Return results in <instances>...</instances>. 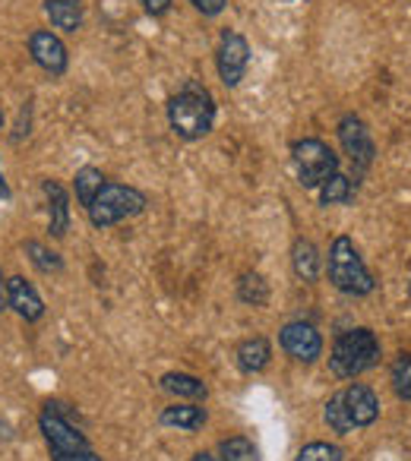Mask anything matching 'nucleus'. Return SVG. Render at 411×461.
Returning <instances> with one entry per match:
<instances>
[{
    "mask_svg": "<svg viewBox=\"0 0 411 461\" xmlns=\"http://www.w3.org/2000/svg\"><path fill=\"white\" fill-rule=\"evenodd\" d=\"M165 114H168V127H171V133L178 136V140L193 142V140H203V136L213 133L219 108H215L213 92L206 89L203 83L187 79V83L180 86L171 98H168Z\"/></svg>",
    "mask_w": 411,
    "mask_h": 461,
    "instance_id": "f257e3e1",
    "label": "nucleus"
},
{
    "mask_svg": "<svg viewBox=\"0 0 411 461\" xmlns=\"http://www.w3.org/2000/svg\"><path fill=\"white\" fill-rule=\"evenodd\" d=\"M379 417V398L370 385L364 383H352L348 389L329 395L326 408H323V420L333 433L345 436L354 433L361 427H370Z\"/></svg>",
    "mask_w": 411,
    "mask_h": 461,
    "instance_id": "f03ea898",
    "label": "nucleus"
},
{
    "mask_svg": "<svg viewBox=\"0 0 411 461\" xmlns=\"http://www.w3.org/2000/svg\"><path fill=\"white\" fill-rule=\"evenodd\" d=\"M383 357V348H379V339L370 332V329H352V332H342L333 345V354H329V370L339 379H354L361 373L373 370Z\"/></svg>",
    "mask_w": 411,
    "mask_h": 461,
    "instance_id": "7ed1b4c3",
    "label": "nucleus"
},
{
    "mask_svg": "<svg viewBox=\"0 0 411 461\" xmlns=\"http://www.w3.org/2000/svg\"><path fill=\"white\" fill-rule=\"evenodd\" d=\"M326 272H329V282L333 288H339L342 294H352V297H364L377 288L373 282L370 269L364 266L361 259L358 247L348 234H339L329 247V263H326Z\"/></svg>",
    "mask_w": 411,
    "mask_h": 461,
    "instance_id": "20e7f679",
    "label": "nucleus"
},
{
    "mask_svg": "<svg viewBox=\"0 0 411 461\" xmlns=\"http://www.w3.org/2000/svg\"><path fill=\"white\" fill-rule=\"evenodd\" d=\"M149 205L146 193L136 190L130 184H114V180H105V186L96 193L92 205L86 209L89 221L96 228H111V224L123 221V218H133L140 215L142 209Z\"/></svg>",
    "mask_w": 411,
    "mask_h": 461,
    "instance_id": "39448f33",
    "label": "nucleus"
},
{
    "mask_svg": "<svg viewBox=\"0 0 411 461\" xmlns=\"http://www.w3.org/2000/svg\"><path fill=\"white\" fill-rule=\"evenodd\" d=\"M291 165H295L297 184L304 190H320V184H326L333 174H339V155L316 136L297 140L291 146Z\"/></svg>",
    "mask_w": 411,
    "mask_h": 461,
    "instance_id": "423d86ee",
    "label": "nucleus"
},
{
    "mask_svg": "<svg viewBox=\"0 0 411 461\" xmlns=\"http://www.w3.org/2000/svg\"><path fill=\"white\" fill-rule=\"evenodd\" d=\"M335 133H339L342 152L348 155V161H352V167H354V180L364 177V174L370 171L373 158H377V142H373L364 117L345 114L339 121V127H335Z\"/></svg>",
    "mask_w": 411,
    "mask_h": 461,
    "instance_id": "0eeeda50",
    "label": "nucleus"
},
{
    "mask_svg": "<svg viewBox=\"0 0 411 461\" xmlns=\"http://www.w3.org/2000/svg\"><path fill=\"white\" fill-rule=\"evenodd\" d=\"M247 67H251V45H247V39L241 32L225 29L219 39V48H215V70H219V79L228 89H238Z\"/></svg>",
    "mask_w": 411,
    "mask_h": 461,
    "instance_id": "6e6552de",
    "label": "nucleus"
},
{
    "mask_svg": "<svg viewBox=\"0 0 411 461\" xmlns=\"http://www.w3.org/2000/svg\"><path fill=\"white\" fill-rule=\"evenodd\" d=\"M39 427L41 436H45L48 448H51V458L54 455H67V452H79V448H89V439L67 420L64 414L58 411V404H48L39 417Z\"/></svg>",
    "mask_w": 411,
    "mask_h": 461,
    "instance_id": "1a4fd4ad",
    "label": "nucleus"
},
{
    "mask_svg": "<svg viewBox=\"0 0 411 461\" xmlns=\"http://www.w3.org/2000/svg\"><path fill=\"white\" fill-rule=\"evenodd\" d=\"M29 58H32L35 67H41L48 77H64L67 67H70L67 45L51 29H35V32L29 35Z\"/></svg>",
    "mask_w": 411,
    "mask_h": 461,
    "instance_id": "9d476101",
    "label": "nucleus"
},
{
    "mask_svg": "<svg viewBox=\"0 0 411 461\" xmlns=\"http://www.w3.org/2000/svg\"><path fill=\"white\" fill-rule=\"evenodd\" d=\"M279 341H282V351L288 354L291 360H297V364H314L323 354V335L316 332L310 322H301V320L282 326Z\"/></svg>",
    "mask_w": 411,
    "mask_h": 461,
    "instance_id": "9b49d317",
    "label": "nucleus"
},
{
    "mask_svg": "<svg viewBox=\"0 0 411 461\" xmlns=\"http://www.w3.org/2000/svg\"><path fill=\"white\" fill-rule=\"evenodd\" d=\"M41 190L48 199V230H51V238H64L70 230V196H67L64 184L51 177L41 180Z\"/></svg>",
    "mask_w": 411,
    "mask_h": 461,
    "instance_id": "f8f14e48",
    "label": "nucleus"
},
{
    "mask_svg": "<svg viewBox=\"0 0 411 461\" xmlns=\"http://www.w3.org/2000/svg\"><path fill=\"white\" fill-rule=\"evenodd\" d=\"M7 307H14L26 322H39L45 316V303H41L39 291L23 276H14L7 282Z\"/></svg>",
    "mask_w": 411,
    "mask_h": 461,
    "instance_id": "ddd939ff",
    "label": "nucleus"
},
{
    "mask_svg": "<svg viewBox=\"0 0 411 461\" xmlns=\"http://www.w3.org/2000/svg\"><path fill=\"white\" fill-rule=\"evenodd\" d=\"M291 269H295V276L301 278V282H316V278H320L323 259L314 240H307V238L295 240V247H291Z\"/></svg>",
    "mask_w": 411,
    "mask_h": 461,
    "instance_id": "4468645a",
    "label": "nucleus"
},
{
    "mask_svg": "<svg viewBox=\"0 0 411 461\" xmlns=\"http://www.w3.org/2000/svg\"><path fill=\"white\" fill-rule=\"evenodd\" d=\"M234 357H238V366L244 373H263L272 360V345L263 339V335H253V339L241 341Z\"/></svg>",
    "mask_w": 411,
    "mask_h": 461,
    "instance_id": "2eb2a0df",
    "label": "nucleus"
},
{
    "mask_svg": "<svg viewBox=\"0 0 411 461\" xmlns=\"http://www.w3.org/2000/svg\"><path fill=\"white\" fill-rule=\"evenodd\" d=\"M45 14L60 32H79L83 29V4L79 0H45Z\"/></svg>",
    "mask_w": 411,
    "mask_h": 461,
    "instance_id": "dca6fc26",
    "label": "nucleus"
},
{
    "mask_svg": "<svg viewBox=\"0 0 411 461\" xmlns=\"http://www.w3.org/2000/svg\"><path fill=\"white\" fill-rule=\"evenodd\" d=\"M206 420H209V414H206L203 404H168V408L161 411V423H165V427H178V429H187V433L203 429Z\"/></svg>",
    "mask_w": 411,
    "mask_h": 461,
    "instance_id": "f3484780",
    "label": "nucleus"
},
{
    "mask_svg": "<svg viewBox=\"0 0 411 461\" xmlns=\"http://www.w3.org/2000/svg\"><path fill=\"white\" fill-rule=\"evenodd\" d=\"M161 389L174 398H193V402H199V398L209 395V389H206L203 379L190 376V373H165V376H161Z\"/></svg>",
    "mask_w": 411,
    "mask_h": 461,
    "instance_id": "a211bd4d",
    "label": "nucleus"
},
{
    "mask_svg": "<svg viewBox=\"0 0 411 461\" xmlns=\"http://www.w3.org/2000/svg\"><path fill=\"white\" fill-rule=\"evenodd\" d=\"M358 193V180L345 177V174H333L326 184H320V205H345Z\"/></svg>",
    "mask_w": 411,
    "mask_h": 461,
    "instance_id": "6ab92c4d",
    "label": "nucleus"
},
{
    "mask_svg": "<svg viewBox=\"0 0 411 461\" xmlns=\"http://www.w3.org/2000/svg\"><path fill=\"white\" fill-rule=\"evenodd\" d=\"M105 174L98 171V167H92V165H86V167H79L77 174H73V190H77V199H79V205L83 209H89L92 205V199H96V193L105 186Z\"/></svg>",
    "mask_w": 411,
    "mask_h": 461,
    "instance_id": "aec40b11",
    "label": "nucleus"
},
{
    "mask_svg": "<svg viewBox=\"0 0 411 461\" xmlns=\"http://www.w3.org/2000/svg\"><path fill=\"white\" fill-rule=\"evenodd\" d=\"M238 297L247 307H266L269 303V285L260 272H244L238 278Z\"/></svg>",
    "mask_w": 411,
    "mask_h": 461,
    "instance_id": "412c9836",
    "label": "nucleus"
},
{
    "mask_svg": "<svg viewBox=\"0 0 411 461\" xmlns=\"http://www.w3.org/2000/svg\"><path fill=\"white\" fill-rule=\"evenodd\" d=\"M26 257H29V263L41 272V276H58V272H64V259H60V253L48 250V247L39 244V240H29Z\"/></svg>",
    "mask_w": 411,
    "mask_h": 461,
    "instance_id": "4be33fe9",
    "label": "nucleus"
},
{
    "mask_svg": "<svg viewBox=\"0 0 411 461\" xmlns=\"http://www.w3.org/2000/svg\"><path fill=\"white\" fill-rule=\"evenodd\" d=\"M257 446L247 436H228L219 442V461H257Z\"/></svg>",
    "mask_w": 411,
    "mask_h": 461,
    "instance_id": "5701e85b",
    "label": "nucleus"
},
{
    "mask_svg": "<svg viewBox=\"0 0 411 461\" xmlns=\"http://www.w3.org/2000/svg\"><path fill=\"white\" fill-rule=\"evenodd\" d=\"M389 379H392V389L402 402H411V354H398L392 360V370H389Z\"/></svg>",
    "mask_w": 411,
    "mask_h": 461,
    "instance_id": "b1692460",
    "label": "nucleus"
},
{
    "mask_svg": "<svg viewBox=\"0 0 411 461\" xmlns=\"http://www.w3.org/2000/svg\"><path fill=\"white\" fill-rule=\"evenodd\" d=\"M295 461H345V452L333 442H307L295 455Z\"/></svg>",
    "mask_w": 411,
    "mask_h": 461,
    "instance_id": "393cba45",
    "label": "nucleus"
},
{
    "mask_svg": "<svg viewBox=\"0 0 411 461\" xmlns=\"http://www.w3.org/2000/svg\"><path fill=\"white\" fill-rule=\"evenodd\" d=\"M190 4H193V10L203 16H219L222 10L228 7V0H190Z\"/></svg>",
    "mask_w": 411,
    "mask_h": 461,
    "instance_id": "a878e982",
    "label": "nucleus"
},
{
    "mask_svg": "<svg viewBox=\"0 0 411 461\" xmlns=\"http://www.w3.org/2000/svg\"><path fill=\"white\" fill-rule=\"evenodd\" d=\"M140 4H142V10H146L149 16H165L168 10H171L174 0H140Z\"/></svg>",
    "mask_w": 411,
    "mask_h": 461,
    "instance_id": "bb28decb",
    "label": "nucleus"
},
{
    "mask_svg": "<svg viewBox=\"0 0 411 461\" xmlns=\"http://www.w3.org/2000/svg\"><path fill=\"white\" fill-rule=\"evenodd\" d=\"M29 104H32V102H26V104H23V111H20V123H16V133L10 136L14 142H23V136H29V123H32V121H29V111H32Z\"/></svg>",
    "mask_w": 411,
    "mask_h": 461,
    "instance_id": "cd10ccee",
    "label": "nucleus"
},
{
    "mask_svg": "<svg viewBox=\"0 0 411 461\" xmlns=\"http://www.w3.org/2000/svg\"><path fill=\"white\" fill-rule=\"evenodd\" d=\"M54 461H102L92 448H79V452H67V455H54Z\"/></svg>",
    "mask_w": 411,
    "mask_h": 461,
    "instance_id": "c85d7f7f",
    "label": "nucleus"
},
{
    "mask_svg": "<svg viewBox=\"0 0 411 461\" xmlns=\"http://www.w3.org/2000/svg\"><path fill=\"white\" fill-rule=\"evenodd\" d=\"M7 307V278H4V272H0V310Z\"/></svg>",
    "mask_w": 411,
    "mask_h": 461,
    "instance_id": "c756f323",
    "label": "nucleus"
},
{
    "mask_svg": "<svg viewBox=\"0 0 411 461\" xmlns=\"http://www.w3.org/2000/svg\"><path fill=\"white\" fill-rule=\"evenodd\" d=\"M0 196L10 199V186H7V177H4V174H0Z\"/></svg>",
    "mask_w": 411,
    "mask_h": 461,
    "instance_id": "7c9ffc66",
    "label": "nucleus"
},
{
    "mask_svg": "<svg viewBox=\"0 0 411 461\" xmlns=\"http://www.w3.org/2000/svg\"><path fill=\"white\" fill-rule=\"evenodd\" d=\"M190 461H219V458H215V455H209V452H196Z\"/></svg>",
    "mask_w": 411,
    "mask_h": 461,
    "instance_id": "2f4dec72",
    "label": "nucleus"
},
{
    "mask_svg": "<svg viewBox=\"0 0 411 461\" xmlns=\"http://www.w3.org/2000/svg\"><path fill=\"white\" fill-rule=\"evenodd\" d=\"M0 130H4V111H0Z\"/></svg>",
    "mask_w": 411,
    "mask_h": 461,
    "instance_id": "473e14b6",
    "label": "nucleus"
},
{
    "mask_svg": "<svg viewBox=\"0 0 411 461\" xmlns=\"http://www.w3.org/2000/svg\"><path fill=\"white\" fill-rule=\"evenodd\" d=\"M408 294H411V285H408Z\"/></svg>",
    "mask_w": 411,
    "mask_h": 461,
    "instance_id": "72a5a7b5",
    "label": "nucleus"
}]
</instances>
